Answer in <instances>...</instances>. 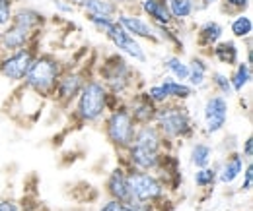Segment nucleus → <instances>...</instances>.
<instances>
[{"instance_id": "nucleus-1", "label": "nucleus", "mask_w": 253, "mask_h": 211, "mask_svg": "<svg viewBox=\"0 0 253 211\" xmlns=\"http://www.w3.org/2000/svg\"><path fill=\"white\" fill-rule=\"evenodd\" d=\"M66 60L61 57H57L51 51H41L35 60H33L30 72L26 74V78L18 84V88L14 90L12 95H33L37 99V103L43 107L45 103H49L53 99L55 88L59 84V78L64 72Z\"/></svg>"}, {"instance_id": "nucleus-2", "label": "nucleus", "mask_w": 253, "mask_h": 211, "mask_svg": "<svg viewBox=\"0 0 253 211\" xmlns=\"http://www.w3.org/2000/svg\"><path fill=\"white\" fill-rule=\"evenodd\" d=\"M107 88L95 76H92L80 90L72 107L66 111V132H76L84 126L99 124L107 113Z\"/></svg>"}, {"instance_id": "nucleus-3", "label": "nucleus", "mask_w": 253, "mask_h": 211, "mask_svg": "<svg viewBox=\"0 0 253 211\" xmlns=\"http://www.w3.org/2000/svg\"><path fill=\"white\" fill-rule=\"evenodd\" d=\"M95 78L107 88V91L115 97L126 99L130 93H134L138 88V72L128 62L125 55L111 51L103 57H97L95 62Z\"/></svg>"}, {"instance_id": "nucleus-4", "label": "nucleus", "mask_w": 253, "mask_h": 211, "mask_svg": "<svg viewBox=\"0 0 253 211\" xmlns=\"http://www.w3.org/2000/svg\"><path fill=\"white\" fill-rule=\"evenodd\" d=\"M97 53L95 51H86L84 57H80L76 64H70L66 62L64 66V72L59 78V84L55 88V93H53V99L51 103L61 111V113H66L74 99L78 97L80 90L84 88V84L95 76V62H97Z\"/></svg>"}, {"instance_id": "nucleus-5", "label": "nucleus", "mask_w": 253, "mask_h": 211, "mask_svg": "<svg viewBox=\"0 0 253 211\" xmlns=\"http://www.w3.org/2000/svg\"><path fill=\"white\" fill-rule=\"evenodd\" d=\"M154 124L160 130L162 138L171 148H177V144L181 142H191L197 136V122L191 115L187 103L166 101L156 111Z\"/></svg>"}, {"instance_id": "nucleus-6", "label": "nucleus", "mask_w": 253, "mask_h": 211, "mask_svg": "<svg viewBox=\"0 0 253 211\" xmlns=\"http://www.w3.org/2000/svg\"><path fill=\"white\" fill-rule=\"evenodd\" d=\"M99 124H101V130H103L107 144L113 148L117 155H123L128 150V146L132 144L134 132H136V124L128 115L125 101H121L115 109L107 111Z\"/></svg>"}, {"instance_id": "nucleus-7", "label": "nucleus", "mask_w": 253, "mask_h": 211, "mask_svg": "<svg viewBox=\"0 0 253 211\" xmlns=\"http://www.w3.org/2000/svg\"><path fill=\"white\" fill-rule=\"evenodd\" d=\"M39 53H41V33L30 45H26L18 51L0 53V78L18 86L26 78V74L30 72L33 60Z\"/></svg>"}, {"instance_id": "nucleus-8", "label": "nucleus", "mask_w": 253, "mask_h": 211, "mask_svg": "<svg viewBox=\"0 0 253 211\" xmlns=\"http://www.w3.org/2000/svg\"><path fill=\"white\" fill-rule=\"evenodd\" d=\"M126 177H128V188H130V200L142 202V204H154L160 206L169 198L166 186L162 184L154 173L148 171H138L132 167H125Z\"/></svg>"}, {"instance_id": "nucleus-9", "label": "nucleus", "mask_w": 253, "mask_h": 211, "mask_svg": "<svg viewBox=\"0 0 253 211\" xmlns=\"http://www.w3.org/2000/svg\"><path fill=\"white\" fill-rule=\"evenodd\" d=\"M230 119V103L226 97L212 93L203 103V132L207 136H216L224 132Z\"/></svg>"}, {"instance_id": "nucleus-10", "label": "nucleus", "mask_w": 253, "mask_h": 211, "mask_svg": "<svg viewBox=\"0 0 253 211\" xmlns=\"http://www.w3.org/2000/svg\"><path fill=\"white\" fill-rule=\"evenodd\" d=\"M103 37L113 45V49L121 55H125L126 59L138 62V64H146L148 62V55H146V49L142 47V43L138 39H134L132 35H128L119 24L117 20L113 22V26L103 33Z\"/></svg>"}, {"instance_id": "nucleus-11", "label": "nucleus", "mask_w": 253, "mask_h": 211, "mask_svg": "<svg viewBox=\"0 0 253 211\" xmlns=\"http://www.w3.org/2000/svg\"><path fill=\"white\" fill-rule=\"evenodd\" d=\"M115 20L134 39L144 41V43H150V45H160L158 35H156V28L138 10H119V14L115 16Z\"/></svg>"}, {"instance_id": "nucleus-12", "label": "nucleus", "mask_w": 253, "mask_h": 211, "mask_svg": "<svg viewBox=\"0 0 253 211\" xmlns=\"http://www.w3.org/2000/svg\"><path fill=\"white\" fill-rule=\"evenodd\" d=\"M154 175L158 177L162 184L166 186L168 194H175L181 186H183V173H181V161L177 157L175 151H162L160 155V163L154 171Z\"/></svg>"}, {"instance_id": "nucleus-13", "label": "nucleus", "mask_w": 253, "mask_h": 211, "mask_svg": "<svg viewBox=\"0 0 253 211\" xmlns=\"http://www.w3.org/2000/svg\"><path fill=\"white\" fill-rule=\"evenodd\" d=\"M125 105H126V109H128L130 119L134 121L136 126L154 124L158 107L148 99V95H146L144 90H136L134 93H130L125 99Z\"/></svg>"}, {"instance_id": "nucleus-14", "label": "nucleus", "mask_w": 253, "mask_h": 211, "mask_svg": "<svg viewBox=\"0 0 253 211\" xmlns=\"http://www.w3.org/2000/svg\"><path fill=\"white\" fill-rule=\"evenodd\" d=\"M103 194L109 200H119V202H130V188H128V177H126V169L117 163V167H113L105 181H103Z\"/></svg>"}, {"instance_id": "nucleus-15", "label": "nucleus", "mask_w": 253, "mask_h": 211, "mask_svg": "<svg viewBox=\"0 0 253 211\" xmlns=\"http://www.w3.org/2000/svg\"><path fill=\"white\" fill-rule=\"evenodd\" d=\"M224 39V26H222L218 20H207L203 22L199 28H197V33H195V45L199 49V55L207 57L211 55V49Z\"/></svg>"}, {"instance_id": "nucleus-16", "label": "nucleus", "mask_w": 253, "mask_h": 211, "mask_svg": "<svg viewBox=\"0 0 253 211\" xmlns=\"http://www.w3.org/2000/svg\"><path fill=\"white\" fill-rule=\"evenodd\" d=\"M43 31H30L20 26L8 24L4 30H0V53H12L26 45H30L33 39Z\"/></svg>"}, {"instance_id": "nucleus-17", "label": "nucleus", "mask_w": 253, "mask_h": 211, "mask_svg": "<svg viewBox=\"0 0 253 211\" xmlns=\"http://www.w3.org/2000/svg\"><path fill=\"white\" fill-rule=\"evenodd\" d=\"M246 163H248V161L242 157V153L238 150H232V151H228V153H224L220 165L216 167L218 184H222V186H232L234 182L242 177Z\"/></svg>"}, {"instance_id": "nucleus-18", "label": "nucleus", "mask_w": 253, "mask_h": 211, "mask_svg": "<svg viewBox=\"0 0 253 211\" xmlns=\"http://www.w3.org/2000/svg\"><path fill=\"white\" fill-rule=\"evenodd\" d=\"M10 24L30 31H43L49 26V18H47V14H43L41 10H37L33 6H16Z\"/></svg>"}, {"instance_id": "nucleus-19", "label": "nucleus", "mask_w": 253, "mask_h": 211, "mask_svg": "<svg viewBox=\"0 0 253 211\" xmlns=\"http://www.w3.org/2000/svg\"><path fill=\"white\" fill-rule=\"evenodd\" d=\"M132 144L140 146V148H146V150L152 151H162L169 150L175 151V148H171L160 134V130L156 128V124H144V126H136V132H134V140Z\"/></svg>"}, {"instance_id": "nucleus-20", "label": "nucleus", "mask_w": 253, "mask_h": 211, "mask_svg": "<svg viewBox=\"0 0 253 211\" xmlns=\"http://www.w3.org/2000/svg\"><path fill=\"white\" fill-rule=\"evenodd\" d=\"M136 10L152 24V26H173V18L169 14L166 0H140Z\"/></svg>"}, {"instance_id": "nucleus-21", "label": "nucleus", "mask_w": 253, "mask_h": 211, "mask_svg": "<svg viewBox=\"0 0 253 211\" xmlns=\"http://www.w3.org/2000/svg\"><path fill=\"white\" fill-rule=\"evenodd\" d=\"M187 68H189V76H187V84L195 91L209 88V74H211V62L203 55H193L187 60Z\"/></svg>"}, {"instance_id": "nucleus-22", "label": "nucleus", "mask_w": 253, "mask_h": 211, "mask_svg": "<svg viewBox=\"0 0 253 211\" xmlns=\"http://www.w3.org/2000/svg\"><path fill=\"white\" fill-rule=\"evenodd\" d=\"M209 57L214 59L222 66L234 68L240 62V47H238L236 39H222V41H218L211 49V55Z\"/></svg>"}, {"instance_id": "nucleus-23", "label": "nucleus", "mask_w": 253, "mask_h": 211, "mask_svg": "<svg viewBox=\"0 0 253 211\" xmlns=\"http://www.w3.org/2000/svg\"><path fill=\"white\" fill-rule=\"evenodd\" d=\"M156 28V35H158L160 45H168L173 55H179L183 57V51H185V45H183V39H181V33H179V26H154Z\"/></svg>"}, {"instance_id": "nucleus-24", "label": "nucleus", "mask_w": 253, "mask_h": 211, "mask_svg": "<svg viewBox=\"0 0 253 211\" xmlns=\"http://www.w3.org/2000/svg\"><path fill=\"white\" fill-rule=\"evenodd\" d=\"M228 80H230V84H232L234 95L244 93V90L250 88V84H252V80H253L252 64H248L246 60H240L232 68V72L228 74Z\"/></svg>"}, {"instance_id": "nucleus-25", "label": "nucleus", "mask_w": 253, "mask_h": 211, "mask_svg": "<svg viewBox=\"0 0 253 211\" xmlns=\"http://www.w3.org/2000/svg\"><path fill=\"white\" fill-rule=\"evenodd\" d=\"M166 2L175 26L183 28L195 18V0H166Z\"/></svg>"}, {"instance_id": "nucleus-26", "label": "nucleus", "mask_w": 253, "mask_h": 211, "mask_svg": "<svg viewBox=\"0 0 253 211\" xmlns=\"http://www.w3.org/2000/svg\"><path fill=\"white\" fill-rule=\"evenodd\" d=\"M212 157H214V148L209 142H205V140L193 142L189 150V163L195 169H203V167L212 165Z\"/></svg>"}, {"instance_id": "nucleus-27", "label": "nucleus", "mask_w": 253, "mask_h": 211, "mask_svg": "<svg viewBox=\"0 0 253 211\" xmlns=\"http://www.w3.org/2000/svg\"><path fill=\"white\" fill-rule=\"evenodd\" d=\"M160 84L164 86V90H166V93H168L169 101L187 103L191 97L197 93V91L193 90L187 82H177V80H173V78H169V76H166Z\"/></svg>"}, {"instance_id": "nucleus-28", "label": "nucleus", "mask_w": 253, "mask_h": 211, "mask_svg": "<svg viewBox=\"0 0 253 211\" xmlns=\"http://www.w3.org/2000/svg\"><path fill=\"white\" fill-rule=\"evenodd\" d=\"M80 10L84 16H101V18H115L119 14V6L111 0H86Z\"/></svg>"}, {"instance_id": "nucleus-29", "label": "nucleus", "mask_w": 253, "mask_h": 211, "mask_svg": "<svg viewBox=\"0 0 253 211\" xmlns=\"http://www.w3.org/2000/svg\"><path fill=\"white\" fill-rule=\"evenodd\" d=\"M162 68L168 72L169 78L177 80V82H187V76H189V68H187V62L183 60L179 55H168L164 57L162 60Z\"/></svg>"}, {"instance_id": "nucleus-30", "label": "nucleus", "mask_w": 253, "mask_h": 211, "mask_svg": "<svg viewBox=\"0 0 253 211\" xmlns=\"http://www.w3.org/2000/svg\"><path fill=\"white\" fill-rule=\"evenodd\" d=\"M230 33L234 39H248L252 37L253 33V20L250 14H236L232 16V22H230Z\"/></svg>"}, {"instance_id": "nucleus-31", "label": "nucleus", "mask_w": 253, "mask_h": 211, "mask_svg": "<svg viewBox=\"0 0 253 211\" xmlns=\"http://www.w3.org/2000/svg\"><path fill=\"white\" fill-rule=\"evenodd\" d=\"M193 182L199 190H207V192H212L214 186L218 184V175H216V167L209 165V167H203V169H195V175H193Z\"/></svg>"}, {"instance_id": "nucleus-32", "label": "nucleus", "mask_w": 253, "mask_h": 211, "mask_svg": "<svg viewBox=\"0 0 253 211\" xmlns=\"http://www.w3.org/2000/svg\"><path fill=\"white\" fill-rule=\"evenodd\" d=\"M209 86L212 88V93H218V95L226 97V99L234 97V90H232V84L228 80V74H224L220 70H211V74H209Z\"/></svg>"}, {"instance_id": "nucleus-33", "label": "nucleus", "mask_w": 253, "mask_h": 211, "mask_svg": "<svg viewBox=\"0 0 253 211\" xmlns=\"http://www.w3.org/2000/svg\"><path fill=\"white\" fill-rule=\"evenodd\" d=\"M220 12L222 14H228L230 18L236 16V14H244L250 10L252 6V0H220Z\"/></svg>"}, {"instance_id": "nucleus-34", "label": "nucleus", "mask_w": 253, "mask_h": 211, "mask_svg": "<svg viewBox=\"0 0 253 211\" xmlns=\"http://www.w3.org/2000/svg\"><path fill=\"white\" fill-rule=\"evenodd\" d=\"M144 91H146L148 99H150L156 107L164 105L166 101H169V97H168V93H166V90H164V86H162V84H152V86H148Z\"/></svg>"}, {"instance_id": "nucleus-35", "label": "nucleus", "mask_w": 253, "mask_h": 211, "mask_svg": "<svg viewBox=\"0 0 253 211\" xmlns=\"http://www.w3.org/2000/svg\"><path fill=\"white\" fill-rule=\"evenodd\" d=\"M14 8H16V0H0V30H4L10 24Z\"/></svg>"}, {"instance_id": "nucleus-36", "label": "nucleus", "mask_w": 253, "mask_h": 211, "mask_svg": "<svg viewBox=\"0 0 253 211\" xmlns=\"http://www.w3.org/2000/svg\"><path fill=\"white\" fill-rule=\"evenodd\" d=\"M242 184H240V192L244 194H248V192H252V188H253V165H252V161H248L246 163V167H244V173H242Z\"/></svg>"}, {"instance_id": "nucleus-37", "label": "nucleus", "mask_w": 253, "mask_h": 211, "mask_svg": "<svg viewBox=\"0 0 253 211\" xmlns=\"http://www.w3.org/2000/svg\"><path fill=\"white\" fill-rule=\"evenodd\" d=\"M0 211H24L22 210V202L10 194L0 196Z\"/></svg>"}, {"instance_id": "nucleus-38", "label": "nucleus", "mask_w": 253, "mask_h": 211, "mask_svg": "<svg viewBox=\"0 0 253 211\" xmlns=\"http://www.w3.org/2000/svg\"><path fill=\"white\" fill-rule=\"evenodd\" d=\"M97 211H132L128 208V204L125 202H119V200H105V202H101V206L97 208Z\"/></svg>"}, {"instance_id": "nucleus-39", "label": "nucleus", "mask_w": 253, "mask_h": 211, "mask_svg": "<svg viewBox=\"0 0 253 211\" xmlns=\"http://www.w3.org/2000/svg\"><path fill=\"white\" fill-rule=\"evenodd\" d=\"M53 6H55V10H57L59 16H72L76 10H80L78 6H74L68 0H53Z\"/></svg>"}, {"instance_id": "nucleus-40", "label": "nucleus", "mask_w": 253, "mask_h": 211, "mask_svg": "<svg viewBox=\"0 0 253 211\" xmlns=\"http://www.w3.org/2000/svg\"><path fill=\"white\" fill-rule=\"evenodd\" d=\"M240 153H242V157H244L246 161H253V138L252 136H248V138L242 142Z\"/></svg>"}, {"instance_id": "nucleus-41", "label": "nucleus", "mask_w": 253, "mask_h": 211, "mask_svg": "<svg viewBox=\"0 0 253 211\" xmlns=\"http://www.w3.org/2000/svg\"><path fill=\"white\" fill-rule=\"evenodd\" d=\"M119 6V10H136L138 6V0H111Z\"/></svg>"}, {"instance_id": "nucleus-42", "label": "nucleus", "mask_w": 253, "mask_h": 211, "mask_svg": "<svg viewBox=\"0 0 253 211\" xmlns=\"http://www.w3.org/2000/svg\"><path fill=\"white\" fill-rule=\"evenodd\" d=\"M22 202V200H20ZM22 210L24 211H47L43 206H41V202L37 200V198H33V204H26V202H22Z\"/></svg>"}, {"instance_id": "nucleus-43", "label": "nucleus", "mask_w": 253, "mask_h": 211, "mask_svg": "<svg viewBox=\"0 0 253 211\" xmlns=\"http://www.w3.org/2000/svg\"><path fill=\"white\" fill-rule=\"evenodd\" d=\"M68 2H72L74 6H78V8H80V6H82V4L86 2V0H68Z\"/></svg>"}, {"instance_id": "nucleus-44", "label": "nucleus", "mask_w": 253, "mask_h": 211, "mask_svg": "<svg viewBox=\"0 0 253 211\" xmlns=\"http://www.w3.org/2000/svg\"><path fill=\"white\" fill-rule=\"evenodd\" d=\"M203 2H207V4H209V6H214V4H218V2H220V0H203Z\"/></svg>"}, {"instance_id": "nucleus-45", "label": "nucleus", "mask_w": 253, "mask_h": 211, "mask_svg": "<svg viewBox=\"0 0 253 211\" xmlns=\"http://www.w3.org/2000/svg\"><path fill=\"white\" fill-rule=\"evenodd\" d=\"M138 2H140V0H138Z\"/></svg>"}]
</instances>
